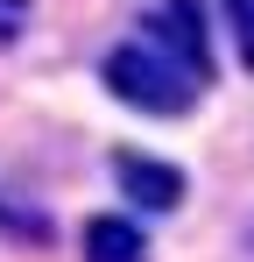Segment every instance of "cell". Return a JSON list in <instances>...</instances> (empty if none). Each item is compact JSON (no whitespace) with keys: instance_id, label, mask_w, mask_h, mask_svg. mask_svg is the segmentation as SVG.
I'll return each instance as SVG.
<instances>
[{"instance_id":"cell-1","label":"cell","mask_w":254,"mask_h":262,"mask_svg":"<svg viewBox=\"0 0 254 262\" xmlns=\"http://www.w3.org/2000/svg\"><path fill=\"white\" fill-rule=\"evenodd\" d=\"M99 85L113 92L120 106L148 114V121H184V114L198 106L205 78H198L191 64H176L169 50H156L148 36H134V43L106 50V64H99Z\"/></svg>"},{"instance_id":"cell-2","label":"cell","mask_w":254,"mask_h":262,"mask_svg":"<svg viewBox=\"0 0 254 262\" xmlns=\"http://www.w3.org/2000/svg\"><path fill=\"white\" fill-rule=\"evenodd\" d=\"M113 184H120V206H134V213H176L184 191H191V177L176 170V163L141 156V149H120L113 156Z\"/></svg>"},{"instance_id":"cell-3","label":"cell","mask_w":254,"mask_h":262,"mask_svg":"<svg viewBox=\"0 0 254 262\" xmlns=\"http://www.w3.org/2000/svg\"><path fill=\"white\" fill-rule=\"evenodd\" d=\"M141 36L156 50H169L176 64H191V71L212 85V43H205V21H198V0H156L148 21H141Z\"/></svg>"},{"instance_id":"cell-4","label":"cell","mask_w":254,"mask_h":262,"mask_svg":"<svg viewBox=\"0 0 254 262\" xmlns=\"http://www.w3.org/2000/svg\"><path fill=\"white\" fill-rule=\"evenodd\" d=\"M78 248H85V262H148V234L134 213H92Z\"/></svg>"},{"instance_id":"cell-5","label":"cell","mask_w":254,"mask_h":262,"mask_svg":"<svg viewBox=\"0 0 254 262\" xmlns=\"http://www.w3.org/2000/svg\"><path fill=\"white\" fill-rule=\"evenodd\" d=\"M226 36L240 50V64L254 71V0H226Z\"/></svg>"},{"instance_id":"cell-6","label":"cell","mask_w":254,"mask_h":262,"mask_svg":"<svg viewBox=\"0 0 254 262\" xmlns=\"http://www.w3.org/2000/svg\"><path fill=\"white\" fill-rule=\"evenodd\" d=\"M29 14H36V0H0V43H14L29 29Z\"/></svg>"}]
</instances>
